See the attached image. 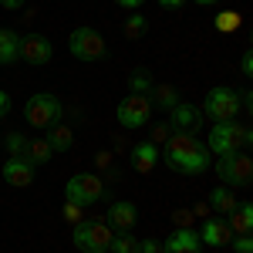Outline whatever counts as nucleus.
Segmentation results:
<instances>
[{"mask_svg":"<svg viewBox=\"0 0 253 253\" xmlns=\"http://www.w3.org/2000/svg\"><path fill=\"white\" fill-rule=\"evenodd\" d=\"M108 250H112V253H138V240L125 230V233L112 236V247H108Z\"/></svg>","mask_w":253,"mask_h":253,"instance_id":"nucleus-23","label":"nucleus"},{"mask_svg":"<svg viewBox=\"0 0 253 253\" xmlns=\"http://www.w3.org/2000/svg\"><path fill=\"white\" fill-rule=\"evenodd\" d=\"M199 7H213V3H219V0H196Z\"/></svg>","mask_w":253,"mask_h":253,"instance_id":"nucleus-39","label":"nucleus"},{"mask_svg":"<svg viewBox=\"0 0 253 253\" xmlns=\"http://www.w3.org/2000/svg\"><path fill=\"white\" fill-rule=\"evenodd\" d=\"M199 243H206V247H226V243H233V230L226 226V219H206L203 230H199Z\"/></svg>","mask_w":253,"mask_h":253,"instance_id":"nucleus-12","label":"nucleus"},{"mask_svg":"<svg viewBox=\"0 0 253 253\" xmlns=\"http://www.w3.org/2000/svg\"><path fill=\"white\" fill-rule=\"evenodd\" d=\"M145 27H149V20L142 17V14H132V17L125 20V38H128V41H138L142 34H145Z\"/></svg>","mask_w":253,"mask_h":253,"instance_id":"nucleus-24","label":"nucleus"},{"mask_svg":"<svg viewBox=\"0 0 253 253\" xmlns=\"http://www.w3.org/2000/svg\"><path fill=\"white\" fill-rule=\"evenodd\" d=\"M138 253H166V250H162V243H156V240H145V243H138Z\"/></svg>","mask_w":253,"mask_h":253,"instance_id":"nucleus-33","label":"nucleus"},{"mask_svg":"<svg viewBox=\"0 0 253 253\" xmlns=\"http://www.w3.org/2000/svg\"><path fill=\"white\" fill-rule=\"evenodd\" d=\"M115 230L105 219H81L75 223V247L84 253H108Z\"/></svg>","mask_w":253,"mask_h":253,"instance_id":"nucleus-3","label":"nucleus"},{"mask_svg":"<svg viewBox=\"0 0 253 253\" xmlns=\"http://www.w3.org/2000/svg\"><path fill=\"white\" fill-rule=\"evenodd\" d=\"M24 118L34 128H51V125H58V118H61V101L54 95H34L24 105Z\"/></svg>","mask_w":253,"mask_h":253,"instance_id":"nucleus-5","label":"nucleus"},{"mask_svg":"<svg viewBox=\"0 0 253 253\" xmlns=\"http://www.w3.org/2000/svg\"><path fill=\"white\" fill-rule=\"evenodd\" d=\"M3 179L10 182V186H17V189H24V186H31L34 182V166L27 162V159H7V166H3Z\"/></svg>","mask_w":253,"mask_h":253,"instance_id":"nucleus-13","label":"nucleus"},{"mask_svg":"<svg viewBox=\"0 0 253 253\" xmlns=\"http://www.w3.org/2000/svg\"><path fill=\"white\" fill-rule=\"evenodd\" d=\"M64 193H68V199H71V203L91 206V203H98V199L105 196V186H101V179H98V175L81 172V175H71V179H68Z\"/></svg>","mask_w":253,"mask_h":253,"instance_id":"nucleus-7","label":"nucleus"},{"mask_svg":"<svg viewBox=\"0 0 253 253\" xmlns=\"http://www.w3.org/2000/svg\"><path fill=\"white\" fill-rule=\"evenodd\" d=\"M162 250L166 253H199L203 243H199V233H193V230H175V233L162 243Z\"/></svg>","mask_w":253,"mask_h":253,"instance_id":"nucleus-14","label":"nucleus"},{"mask_svg":"<svg viewBox=\"0 0 253 253\" xmlns=\"http://www.w3.org/2000/svg\"><path fill=\"white\" fill-rule=\"evenodd\" d=\"M159 3H162V7H182L186 0H159Z\"/></svg>","mask_w":253,"mask_h":253,"instance_id":"nucleus-38","label":"nucleus"},{"mask_svg":"<svg viewBox=\"0 0 253 253\" xmlns=\"http://www.w3.org/2000/svg\"><path fill=\"white\" fill-rule=\"evenodd\" d=\"M216 172L219 179L230 186V189H247L253 182V159L243 152H230V156H219L216 162Z\"/></svg>","mask_w":253,"mask_h":253,"instance_id":"nucleus-4","label":"nucleus"},{"mask_svg":"<svg viewBox=\"0 0 253 253\" xmlns=\"http://www.w3.org/2000/svg\"><path fill=\"white\" fill-rule=\"evenodd\" d=\"M71 142H75V135H71L68 125H51V128H47V145H51L54 152H68Z\"/></svg>","mask_w":253,"mask_h":253,"instance_id":"nucleus-22","label":"nucleus"},{"mask_svg":"<svg viewBox=\"0 0 253 253\" xmlns=\"http://www.w3.org/2000/svg\"><path fill=\"white\" fill-rule=\"evenodd\" d=\"M0 3H3L7 10H17V7H24V0H0Z\"/></svg>","mask_w":253,"mask_h":253,"instance_id":"nucleus-36","label":"nucleus"},{"mask_svg":"<svg viewBox=\"0 0 253 253\" xmlns=\"http://www.w3.org/2000/svg\"><path fill=\"white\" fill-rule=\"evenodd\" d=\"M145 88H152L149 78H145V71H135V75H132V95H142Z\"/></svg>","mask_w":253,"mask_h":253,"instance_id":"nucleus-30","label":"nucleus"},{"mask_svg":"<svg viewBox=\"0 0 253 253\" xmlns=\"http://www.w3.org/2000/svg\"><path fill=\"white\" fill-rule=\"evenodd\" d=\"M169 112H172V122H169V125H172L175 132H186V135H196V132H199V125H203V112H199V108L179 101Z\"/></svg>","mask_w":253,"mask_h":253,"instance_id":"nucleus-11","label":"nucleus"},{"mask_svg":"<svg viewBox=\"0 0 253 253\" xmlns=\"http://www.w3.org/2000/svg\"><path fill=\"white\" fill-rule=\"evenodd\" d=\"M7 108H10V98H7V91H0V115H7Z\"/></svg>","mask_w":253,"mask_h":253,"instance_id":"nucleus-34","label":"nucleus"},{"mask_svg":"<svg viewBox=\"0 0 253 253\" xmlns=\"http://www.w3.org/2000/svg\"><path fill=\"white\" fill-rule=\"evenodd\" d=\"M169 135H172V125H169V122H159V125H152V142H166Z\"/></svg>","mask_w":253,"mask_h":253,"instance_id":"nucleus-29","label":"nucleus"},{"mask_svg":"<svg viewBox=\"0 0 253 253\" xmlns=\"http://www.w3.org/2000/svg\"><path fill=\"white\" fill-rule=\"evenodd\" d=\"M17 51H20L17 31H10V27H0V64H10V61H17Z\"/></svg>","mask_w":253,"mask_h":253,"instance_id":"nucleus-18","label":"nucleus"},{"mask_svg":"<svg viewBox=\"0 0 253 253\" xmlns=\"http://www.w3.org/2000/svg\"><path fill=\"white\" fill-rule=\"evenodd\" d=\"M149 115H152L149 95H128L118 105V122H122L125 128H142V125L149 122Z\"/></svg>","mask_w":253,"mask_h":253,"instance_id":"nucleus-9","label":"nucleus"},{"mask_svg":"<svg viewBox=\"0 0 253 253\" xmlns=\"http://www.w3.org/2000/svg\"><path fill=\"white\" fill-rule=\"evenodd\" d=\"M17 58H24L27 64H44V61H51V41L41 38V34H27V38H20Z\"/></svg>","mask_w":253,"mask_h":253,"instance_id":"nucleus-10","label":"nucleus"},{"mask_svg":"<svg viewBox=\"0 0 253 253\" xmlns=\"http://www.w3.org/2000/svg\"><path fill=\"white\" fill-rule=\"evenodd\" d=\"M210 210H216V213H233L236 210V196L230 186H216L213 193H210Z\"/></svg>","mask_w":253,"mask_h":253,"instance_id":"nucleus-19","label":"nucleus"},{"mask_svg":"<svg viewBox=\"0 0 253 253\" xmlns=\"http://www.w3.org/2000/svg\"><path fill=\"white\" fill-rule=\"evenodd\" d=\"M236 27H240V14H236V10H223V14L216 17V31H223V34H230Z\"/></svg>","mask_w":253,"mask_h":253,"instance_id":"nucleus-25","label":"nucleus"},{"mask_svg":"<svg viewBox=\"0 0 253 253\" xmlns=\"http://www.w3.org/2000/svg\"><path fill=\"white\" fill-rule=\"evenodd\" d=\"M240 71H243L247 78L253 75V54H250V51H243V58H240Z\"/></svg>","mask_w":253,"mask_h":253,"instance_id":"nucleus-31","label":"nucleus"},{"mask_svg":"<svg viewBox=\"0 0 253 253\" xmlns=\"http://www.w3.org/2000/svg\"><path fill=\"white\" fill-rule=\"evenodd\" d=\"M172 223H175V230H189V223H193V210H172Z\"/></svg>","mask_w":253,"mask_h":253,"instance_id":"nucleus-27","label":"nucleus"},{"mask_svg":"<svg viewBox=\"0 0 253 253\" xmlns=\"http://www.w3.org/2000/svg\"><path fill=\"white\" fill-rule=\"evenodd\" d=\"M149 101L159 105V108H175L179 105V91H175L172 84H152L149 88Z\"/></svg>","mask_w":253,"mask_h":253,"instance_id":"nucleus-20","label":"nucleus"},{"mask_svg":"<svg viewBox=\"0 0 253 253\" xmlns=\"http://www.w3.org/2000/svg\"><path fill=\"white\" fill-rule=\"evenodd\" d=\"M135 206L132 203H115L112 210H108V226H115L118 233H125V230H132L135 226Z\"/></svg>","mask_w":253,"mask_h":253,"instance_id":"nucleus-16","label":"nucleus"},{"mask_svg":"<svg viewBox=\"0 0 253 253\" xmlns=\"http://www.w3.org/2000/svg\"><path fill=\"white\" fill-rule=\"evenodd\" d=\"M81 213H84V206L68 199V206H64V219H68V223H81Z\"/></svg>","mask_w":253,"mask_h":253,"instance_id":"nucleus-28","label":"nucleus"},{"mask_svg":"<svg viewBox=\"0 0 253 253\" xmlns=\"http://www.w3.org/2000/svg\"><path fill=\"white\" fill-rule=\"evenodd\" d=\"M118 7H138V3H145V0H115Z\"/></svg>","mask_w":253,"mask_h":253,"instance_id":"nucleus-37","label":"nucleus"},{"mask_svg":"<svg viewBox=\"0 0 253 253\" xmlns=\"http://www.w3.org/2000/svg\"><path fill=\"white\" fill-rule=\"evenodd\" d=\"M68 47H71V54H75L78 61H98V58H105V38L98 34L95 27H78V31H71Z\"/></svg>","mask_w":253,"mask_h":253,"instance_id":"nucleus-6","label":"nucleus"},{"mask_svg":"<svg viewBox=\"0 0 253 253\" xmlns=\"http://www.w3.org/2000/svg\"><path fill=\"white\" fill-rule=\"evenodd\" d=\"M253 142V132L247 125H236V122H216V128L206 138V149L216 152V156H230V152H240Z\"/></svg>","mask_w":253,"mask_h":253,"instance_id":"nucleus-2","label":"nucleus"},{"mask_svg":"<svg viewBox=\"0 0 253 253\" xmlns=\"http://www.w3.org/2000/svg\"><path fill=\"white\" fill-rule=\"evenodd\" d=\"M236 112H240V95L230 91V88H213L206 95V115L213 122H233Z\"/></svg>","mask_w":253,"mask_h":253,"instance_id":"nucleus-8","label":"nucleus"},{"mask_svg":"<svg viewBox=\"0 0 253 253\" xmlns=\"http://www.w3.org/2000/svg\"><path fill=\"white\" fill-rule=\"evenodd\" d=\"M226 216H230L226 226H230L233 233L250 236V230H253V206H250V203H236V210H233V213H226Z\"/></svg>","mask_w":253,"mask_h":253,"instance_id":"nucleus-17","label":"nucleus"},{"mask_svg":"<svg viewBox=\"0 0 253 253\" xmlns=\"http://www.w3.org/2000/svg\"><path fill=\"white\" fill-rule=\"evenodd\" d=\"M206 213H210V206H206V203H199V206H193V216H203V219H206Z\"/></svg>","mask_w":253,"mask_h":253,"instance_id":"nucleus-35","label":"nucleus"},{"mask_svg":"<svg viewBox=\"0 0 253 253\" xmlns=\"http://www.w3.org/2000/svg\"><path fill=\"white\" fill-rule=\"evenodd\" d=\"M233 247H236V253H253V240L250 236H236Z\"/></svg>","mask_w":253,"mask_h":253,"instance_id":"nucleus-32","label":"nucleus"},{"mask_svg":"<svg viewBox=\"0 0 253 253\" xmlns=\"http://www.w3.org/2000/svg\"><path fill=\"white\" fill-rule=\"evenodd\" d=\"M7 149H10V152L20 159V156H24V149H27V138L17 135V132H10V135H7Z\"/></svg>","mask_w":253,"mask_h":253,"instance_id":"nucleus-26","label":"nucleus"},{"mask_svg":"<svg viewBox=\"0 0 253 253\" xmlns=\"http://www.w3.org/2000/svg\"><path fill=\"white\" fill-rule=\"evenodd\" d=\"M210 149L199 142L196 135H186V132H175V135L166 138V162L169 169L186 175H199L206 166H210Z\"/></svg>","mask_w":253,"mask_h":253,"instance_id":"nucleus-1","label":"nucleus"},{"mask_svg":"<svg viewBox=\"0 0 253 253\" xmlns=\"http://www.w3.org/2000/svg\"><path fill=\"white\" fill-rule=\"evenodd\" d=\"M51 145H47V138H34V142H27V149H24V156L20 159H27L31 166H44L47 159H51Z\"/></svg>","mask_w":253,"mask_h":253,"instance_id":"nucleus-21","label":"nucleus"},{"mask_svg":"<svg viewBox=\"0 0 253 253\" xmlns=\"http://www.w3.org/2000/svg\"><path fill=\"white\" fill-rule=\"evenodd\" d=\"M156 162H159L156 142H142V145H135V149H132V169H135V172L149 175L152 169H156Z\"/></svg>","mask_w":253,"mask_h":253,"instance_id":"nucleus-15","label":"nucleus"}]
</instances>
